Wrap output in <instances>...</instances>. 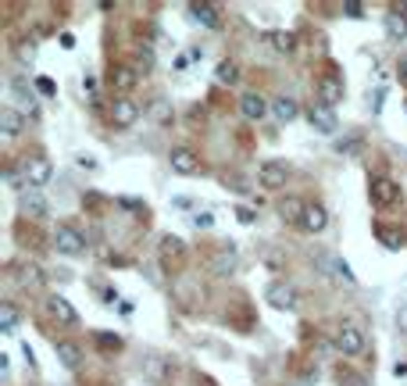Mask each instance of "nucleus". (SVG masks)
<instances>
[{"label": "nucleus", "instance_id": "2f4dec72", "mask_svg": "<svg viewBox=\"0 0 407 386\" xmlns=\"http://www.w3.org/2000/svg\"><path fill=\"white\" fill-rule=\"evenodd\" d=\"M97 343H101V347H108V350H111V347H114V350H121V336H118V333H97Z\"/></svg>", "mask_w": 407, "mask_h": 386}, {"label": "nucleus", "instance_id": "ea45409f", "mask_svg": "<svg viewBox=\"0 0 407 386\" xmlns=\"http://www.w3.org/2000/svg\"><path fill=\"white\" fill-rule=\"evenodd\" d=\"M397 79H400V82L407 86V54H404L400 61H397Z\"/></svg>", "mask_w": 407, "mask_h": 386}, {"label": "nucleus", "instance_id": "f704fd0d", "mask_svg": "<svg viewBox=\"0 0 407 386\" xmlns=\"http://www.w3.org/2000/svg\"><path fill=\"white\" fill-rule=\"evenodd\" d=\"M193 225H197V229H211V225H214V215H211V211H197V215H193Z\"/></svg>", "mask_w": 407, "mask_h": 386}, {"label": "nucleus", "instance_id": "9d476101", "mask_svg": "<svg viewBox=\"0 0 407 386\" xmlns=\"http://www.w3.org/2000/svg\"><path fill=\"white\" fill-rule=\"evenodd\" d=\"M307 118V126L315 129V133H336V111L325 107V104H315V107H307L304 111Z\"/></svg>", "mask_w": 407, "mask_h": 386}, {"label": "nucleus", "instance_id": "4c0bfd02", "mask_svg": "<svg viewBox=\"0 0 407 386\" xmlns=\"http://www.w3.org/2000/svg\"><path fill=\"white\" fill-rule=\"evenodd\" d=\"M397 329L407 336V304H400V308H397Z\"/></svg>", "mask_w": 407, "mask_h": 386}, {"label": "nucleus", "instance_id": "6e6552de", "mask_svg": "<svg viewBox=\"0 0 407 386\" xmlns=\"http://www.w3.org/2000/svg\"><path fill=\"white\" fill-rule=\"evenodd\" d=\"M168 165L175 175H197L200 172V158L190 151V147H175V151L168 154Z\"/></svg>", "mask_w": 407, "mask_h": 386}, {"label": "nucleus", "instance_id": "412c9836", "mask_svg": "<svg viewBox=\"0 0 407 386\" xmlns=\"http://www.w3.org/2000/svg\"><path fill=\"white\" fill-rule=\"evenodd\" d=\"M47 311H50L61 325H79V311L65 301V297H50V301H47Z\"/></svg>", "mask_w": 407, "mask_h": 386}, {"label": "nucleus", "instance_id": "37998d69", "mask_svg": "<svg viewBox=\"0 0 407 386\" xmlns=\"http://www.w3.org/2000/svg\"><path fill=\"white\" fill-rule=\"evenodd\" d=\"M343 11H347L350 18H361V15H364V8H361V4H343Z\"/></svg>", "mask_w": 407, "mask_h": 386}, {"label": "nucleus", "instance_id": "bb28decb", "mask_svg": "<svg viewBox=\"0 0 407 386\" xmlns=\"http://www.w3.org/2000/svg\"><path fill=\"white\" fill-rule=\"evenodd\" d=\"M214 79H218V82H225V86H232V82L239 79V65L232 61V57H225V61H218V68H214Z\"/></svg>", "mask_w": 407, "mask_h": 386}, {"label": "nucleus", "instance_id": "aec40b11", "mask_svg": "<svg viewBox=\"0 0 407 386\" xmlns=\"http://www.w3.org/2000/svg\"><path fill=\"white\" fill-rule=\"evenodd\" d=\"M265 43H268L275 54H293V50H297V36L286 33V29H268V33H265Z\"/></svg>", "mask_w": 407, "mask_h": 386}, {"label": "nucleus", "instance_id": "6ab92c4d", "mask_svg": "<svg viewBox=\"0 0 407 386\" xmlns=\"http://www.w3.org/2000/svg\"><path fill=\"white\" fill-rule=\"evenodd\" d=\"M168 369H172V362L165 358V354H147V358H143V372H147L150 383H165Z\"/></svg>", "mask_w": 407, "mask_h": 386}, {"label": "nucleus", "instance_id": "1a4fd4ad", "mask_svg": "<svg viewBox=\"0 0 407 386\" xmlns=\"http://www.w3.org/2000/svg\"><path fill=\"white\" fill-rule=\"evenodd\" d=\"M325 225H329V211H325V204L307 200L304 218H300V229H304V232H325Z\"/></svg>", "mask_w": 407, "mask_h": 386}, {"label": "nucleus", "instance_id": "49530a36", "mask_svg": "<svg viewBox=\"0 0 407 386\" xmlns=\"http://www.w3.org/2000/svg\"><path fill=\"white\" fill-rule=\"evenodd\" d=\"M118 315L129 318V315H133V304H129V301H118Z\"/></svg>", "mask_w": 407, "mask_h": 386}, {"label": "nucleus", "instance_id": "20e7f679", "mask_svg": "<svg viewBox=\"0 0 407 386\" xmlns=\"http://www.w3.org/2000/svg\"><path fill=\"white\" fill-rule=\"evenodd\" d=\"M368 197H371L375 207H393L404 193H400V183L386 179V175H375V179L368 183Z\"/></svg>", "mask_w": 407, "mask_h": 386}, {"label": "nucleus", "instance_id": "e433bc0d", "mask_svg": "<svg viewBox=\"0 0 407 386\" xmlns=\"http://www.w3.org/2000/svg\"><path fill=\"white\" fill-rule=\"evenodd\" d=\"M236 218H239L243 225H254V218H258V215L250 211V207H236Z\"/></svg>", "mask_w": 407, "mask_h": 386}, {"label": "nucleus", "instance_id": "5701e85b", "mask_svg": "<svg viewBox=\"0 0 407 386\" xmlns=\"http://www.w3.org/2000/svg\"><path fill=\"white\" fill-rule=\"evenodd\" d=\"M22 211H25L29 218H43V215H47V197H43L40 190L25 193V197H22Z\"/></svg>", "mask_w": 407, "mask_h": 386}, {"label": "nucleus", "instance_id": "2eb2a0df", "mask_svg": "<svg viewBox=\"0 0 407 386\" xmlns=\"http://www.w3.org/2000/svg\"><path fill=\"white\" fill-rule=\"evenodd\" d=\"M54 354H57V362L65 369H72V372L82 365V347L75 340H54Z\"/></svg>", "mask_w": 407, "mask_h": 386}, {"label": "nucleus", "instance_id": "4468645a", "mask_svg": "<svg viewBox=\"0 0 407 386\" xmlns=\"http://www.w3.org/2000/svg\"><path fill=\"white\" fill-rule=\"evenodd\" d=\"M108 79H111V86H114L118 94H129V90H136L140 72H136V68H129V65H111Z\"/></svg>", "mask_w": 407, "mask_h": 386}, {"label": "nucleus", "instance_id": "9b49d317", "mask_svg": "<svg viewBox=\"0 0 407 386\" xmlns=\"http://www.w3.org/2000/svg\"><path fill=\"white\" fill-rule=\"evenodd\" d=\"M140 118V107H136V101H129V97H118L114 104H111V122H114V129H129L133 122Z\"/></svg>", "mask_w": 407, "mask_h": 386}, {"label": "nucleus", "instance_id": "c85d7f7f", "mask_svg": "<svg viewBox=\"0 0 407 386\" xmlns=\"http://www.w3.org/2000/svg\"><path fill=\"white\" fill-rule=\"evenodd\" d=\"M332 147H336L339 154H361V140H357V136H343V140H336Z\"/></svg>", "mask_w": 407, "mask_h": 386}, {"label": "nucleus", "instance_id": "a19ab883", "mask_svg": "<svg viewBox=\"0 0 407 386\" xmlns=\"http://www.w3.org/2000/svg\"><path fill=\"white\" fill-rule=\"evenodd\" d=\"M121 207H129V211H136V207H143V200H136L133 193H125V197H121Z\"/></svg>", "mask_w": 407, "mask_h": 386}, {"label": "nucleus", "instance_id": "473e14b6", "mask_svg": "<svg viewBox=\"0 0 407 386\" xmlns=\"http://www.w3.org/2000/svg\"><path fill=\"white\" fill-rule=\"evenodd\" d=\"M186 247H182V240H175V236H165L161 240V254H182Z\"/></svg>", "mask_w": 407, "mask_h": 386}, {"label": "nucleus", "instance_id": "cd10ccee", "mask_svg": "<svg viewBox=\"0 0 407 386\" xmlns=\"http://www.w3.org/2000/svg\"><path fill=\"white\" fill-rule=\"evenodd\" d=\"M15 325H18V308H15L11 301H4V304H0V329L11 336V333H15Z\"/></svg>", "mask_w": 407, "mask_h": 386}, {"label": "nucleus", "instance_id": "72a5a7b5", "mask_svg": "<svg viewBox=\"0 0 407 386\" xmlns=\"http://www.w3.org/2000/svg\"><path fill=\"white\" fill-rule=\"evenodd\" d=\"M136 65H140L143 72H150V68H154V50H150V47H143V50H140V57H136Z\"/></svg>", "mask_w": 407, "mask_h": 386}, {"label": "nucleus", "instance_id": "f03ea898", "mask_svg": "<svg viewBox=\"0 0 407 386\" xmlns=\"http://www.w3.org/2000/svg\"><path fill=\"white\" fill-rule=\"evenodd\" d=\"M54 247H57V254H65V258H82L86 254V236L75 225H68V222H57L54 225Z\"/></svg>", "mask_w": 407, "mask_h": 386}, {"label": "nucleus", "instance_id": "393cba45", "mask_svg": "<svg viewBox=\"0 0 407 386\" xmlns=\"http://www.w3.org/2000/svg\"><path fill=\"white\" fill-rule=\"evenodd\" d=\"M15 276H18V286H40L43 283V269H40V265H29V261L18 265Z\"/></svg>", "mask_w": 407, "mask_h": 386}, {"label": "nucleus", "instance_id": "c9c22d12", "mask_svg": "<svg viewBox=\"0 0 407 386\" xmlns=\"http://www.w3.org/2000/svg\"><path fill=\"white\" fill-rule=\"evenodd\" d=\"M75 165L86 168V172H93V168H97V158H93V154H75Z\"/></svg>", "mask_w": 407, "mask_h": 386}, {"label": "nucleus", "instance_id": "423d86ee", "mask_svg": "<svg viewBox=\"0 0 407 386\" xmlns=\"http://www.w3.org/2000/svg\"><path fill=\"white\" fill-rule=\"evenodd\" d=\"M371 232H375V240H379L386 251H400V247H407V229H400V225H393V222H375Z\"/></svg>", "mask_w": 407, "mask_h": 386}, {"label": "nucleus", "instance_id": "a18cd8bd", "mask_svg": "<svg viewBox=\"0 0 407 386\" xmlns=\"http://www.w3.org/2000/svg\"><path fill=\"white\" fill-rule=\"evenodd\" d=\"M393 376H397V379H407V362H397V365H393Z\"/></svg>", "mask_w": 407, "mask_h": 386}, {"label": "nucleus", "instance_id": "58836bf2", "mask_svg": "<svg viewBox=\"0 0 407 386\" xmlns=\"http://www.w3.org/2000/svg\"><path fill=\"white\" fill-rule=\"evenodd\" d=\"M154 118H158V122H168V118H172V114H168V104H165V101H158V104H154Z\"/></svg>", "mask_w": 407, "mask_h": 386}, {"label": "nucleus", "instance_id": "7ed1b4c3", "mask_svg": "<svg viewBox=\"0 0 407 386\" xmlns=\"http://www.w3.org/2000/svg\"><path fill=\"white\" fill-rule=\"evenodd\" d=\"M336 350L339 354H347V358H361V354H368V336L357 329L354 322H343L339 329H336Z\"/></svg>", "mask_w": 407, "mask_h": 386}, {"label": "nucleus", "instance_id": "c03bdc74", "mask_svg": "<svg viewBox=\"0 0 407 386\" xmlns=\"http://www.w3.org/2000/svg\"><path fill=\"white\" fill-rule=\"evenodd\" d=\"M186 57H190V61H204V50L200 47H190V50H186Z\"/></svg>", "mask_w": 407, "mask_h": 386}, {"label": "nucleus", "instance_id": "7c9ffc66", "mask_svg": "<svg viewBox=\"0 0 407 386\" xmlns=\"http://www.w3.org/2000/svg\"><path fill=\"white\" fill-rule=\"evenodd\" d=\"M36 94H43V97H57V82H54L50 75H40V79H36Z\"/></svg>", "mask_w": 407, "mask_h": 386}, {"label": "nucleus", "instance_id": "a878e982", "mask_svg": "<svg viewBox=\"0 0 407 386\" xmlns=\"http://www.w3.org/2000/svg\"><path fill=\"white\" fill-rule=\"evenodd\" d=\"M236 265H239V258H236V251L229 247V251H222V254L211 261V269H214V276H232Z\"/></svg>", "mask_w": 407, "mask_h": 386}, {"label": "nucleus", "instance_id": "39448f33", "mask_svg": "<svg viewBox=\"0 0 407 386\" xmlns=\"http://www.w3.org/2000/svg\"><path fill=\"white\" fill-rule=\"evenodd\" d=\"M286 179H290V165H286V161H265V165L258 168V183H261L265 190L286 186Z\"/></svg>", "mask_w": 407, "mask_h": 386}, {"label": "nucleus", "instance_id": "f8f14e48", "mask_svg": "<svg viewBox=\"0 0 407 386\" xmlns=\"http://www.w3.org/2000/svg\"><path fill=\"white\" fill-rule=\"evenodd\" d=\"M22 126H25V114L18 111V107H0V140L4 143H11L18 133H22Z\"/></svg>", "mask_w": 407, "mask_h": 386}, {"label": "nucleus", "instance_id": "ddd939ff", "mask_svg": "<svg viewBox=\"0 0 407 386\" xmlns=\"http://www.w3.org/2000/svg\"><path fill=\"white\" fill-rule=\"evenodd\" d=\"M268 111H272V104H268L261 94H243V97H239V114L250 118V122H261Z\"/></svg>", "mask_w": 407, "mask_h": 386}, {"label": "nucleus", "instance_id": "79ce46f5", "mask_svg": "<svg viewBox=\"0 0 407 386\" xmlns=\"http://www.w3.org/2000/svg\"><path fill=\"white\" fill-rule=\"evenodd\" d=\"M82 94H86V97L97 94V79H89V75H86V79H82Z\"/></svg>", "mask_w": 407, "mask_h": 386}, {"label": "nucleus", "instance_id": "c756f323", "mask_svg": "<svg viewBox=\"0 0 407 386\" xmlns=\"http://www.w3.org/2000/svg\"><path fill=\"white\" fill-rule=\"evenodd\" d=\"M336 383H339V386H368L354 369H339V372H336Z\"/></svg>", "mask_w": 407, "mask_h": 386}, {"label": "nucleus", "instance_id": "dca6fc26", "mask_svg": "<svg viewBox=\"0 0 407 386\" xmlns=\"http://www.w3.org/2000/svg\"><path fill=\"white\" fill-rule=\"evenodd\" d=\"M386 36L390 40H407V4H393L386 15Z\"/></svg>", "mask_w": 407, "mask_h": 386}, {"label": "nucleus", "instance_id": "f3484780", "mask_svg": "<svg viewBox=\"0 0 407 386\" xmlns=\"http://www.w3.org/2000/svg\"><path fill=\"white\" fill-rule=\"evenodd\" d=\"M315 86H318V97H322V104H325V107L339 104V101H343V94H347V86H343V79H332V75L318 79Z\"/></svg>", "mask_w": 407, "mask_h": 386}, {"label": "nucleus", "instance_id": "b1692460", "mask_svg": "<svg viewBox=\"0 0 407 386\" xmlns=\"http://www.w3.org/2000/svg\"><path fill=\"white\" fill-rule=\"evenodd\" d=\"M304 207H307V200H300V197H286L283 204H279V215H283L286 222H293V225H300Z\"/></svg>", "mask_w": 407, "mask_h": 386}, {"label": "nucleus", "instance_id": "a211bd4d", "mask_svg": "<svg viewBox=\"0 0 407 386\" xmlns=\"http://www.w3.org/2000/svg\"><path fill=\"white\" fill-rule=\"evenodd\" d=\"M25 179L33 183V186H47L54 179V168L47 158H33V161H25Z\"/></svg>", "mask_w": 407, "mask_h": 386}, {"label": "nucleus", "instance_id": "4be33fe9", "mask_svg": "<svg viewBox=\"0 0 407 386\" xmlns=\"http://www.w3.org/2000/svg\"><path fill=\"white\" fill-rule=\"evenodd\" d=\"M272 114H275L283 126H290V122H297V118H300V104H297L293 97H275V101H272Z\"/></svg>", "mask_w": 407, "mask_h": 386}, {"label": "nucleus", "instance_id": "f257e3e1", "mask_svg": "<svg viewBox=\"0 0 407 386\" xmlns=\"http://www.w3.org/2000/svg\"><path fill=\"white\" fill-rule=\"evenodd\" d=\"M265 301L275 308V311H300V293H297V286L293 283H286V279H275V283H268V290H265Z\"/></svg>", "mask_w": 407, "mask_h": 386}, {"label": "nucleus", "instance_id": "0eeeda50", "mask_svg": "<svg viewBox=\"0 0 407 386\" xmlns=\"http://www.w3.org/2000/svg\"><path fill=\"white\" fill-rule=\"evenodd\" d=\"M186 11H190V18H193L197 25H204V29H222V8L207 4V0H193Z\"/></svg>", "mask_w": 407, "mask_h": 386}]
</instances>
